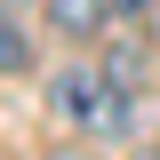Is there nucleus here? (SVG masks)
Instances as JSON below:
<instances>
[{
    "mask_svg": "<svg viewBox=\"0 0 160 160\" xmlns=\"http://www.w3.org/2000/svg\"><path fill=\"white\" fill-rule=\"evenodd\" d=\"M112 16H120V0H48V24L64 40H80V48H96L112 32Z\"/></svg>",
    "mask_w": 160,
    "mask_h": 160,
    "instance_id": "nucleus-2",
    "label": "nucleus"
},
{
    "mask_svg": "<svg viewBox=\"0 0 160 160\" xmlns=\"http://www.w3.org/2000/svg\"><path fill=\"white\" fill-rule=\"evenodd\" d=\"M8 8H16V0H8Z\"/></svg>",
    "mask_w": 160,
    "mask_h": 160,
    "instance_id": "nucleus-6",
    "label": "nucleus"
},
{
    "mask_svg": "<svg viewBox=\"0 0 160 160\" xmlns=\"http://www.w3.org/2000/svg\"><path fill=\"white\" fill-rule=\"evenodd\" d=\"M32 64V40L16 32V16H8V0H0V72H24Z\"/></svg>",
    "mask_w": 160,
    "mask_h": 160,
    "instance_id": "nucleus-3",
    "label": "nucleus"
},
{
    "mask_svg": "<svg viewBox=\"0 0 160 160\" xmlns=\"http://www.w3.org/2000/svg\"><path fill=\"white\" fill-rule=\"evenodd\" d=\"M48 112H56L72 136L112 144V136L136 128V88H128L112 64H56V72H48Z\"/></svg>",
    "mask_w": 160,
    "mask_h": 160,
    "instance_id": "nucleus-1",
    "label": "nucleus"
},
{
    "mask_svg": "<svg viewBox=\"0 0 160 160\" xmlns=\"http://www.w3.org/2000/svg\"><path fill=\"white\" fill-rule=\"evenodd\" d=\"M40 160H80V152H72V144H56V152H40Z\"/></svg>",
    "mask_w": 160,
    "mask_h": 160,
    "instance_id": "nucleus-4",
    "label": "nucleus"
},
{
    "mask_svg": "<svg viewBox=\"0 0 160 160\" xmlns=\"http://www.w3.org/2000/svg\"><path fill=\"white\" fill-rule=\"evenodd\" d=\"M120 8H144V0H120Z\"/></svg>",
    "mask_w": 160,
    "mask_h": 160,
    "instance_id": "nucleus-5",
    "label": "nucleus"
}]
</instances>
